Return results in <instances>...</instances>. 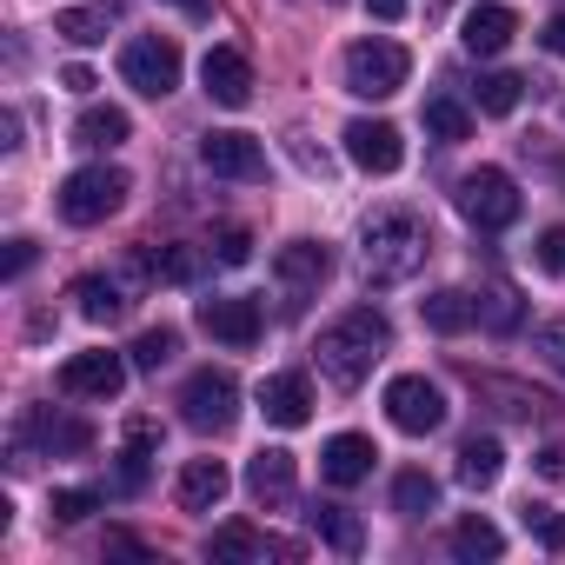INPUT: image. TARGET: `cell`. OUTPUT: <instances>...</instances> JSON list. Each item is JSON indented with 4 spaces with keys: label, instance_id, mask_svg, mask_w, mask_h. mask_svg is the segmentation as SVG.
<instances>
[{
    "label": "cell",
    "instance_id": "f546056e",
    "mask_svg": "<svg viewBox=\"0 0 565 565\" xmlns=\"http://www.w3.org/2000/svg\"><path fill=\"white\" fill-rule=\"evenodd\" d=\"M433 505H439V479L433 472H399L393 479V512L399 519H426Z\"/></svg>",
    "mask_w": 565,
    "mask_h": 565
},
{
    "label": "cell",
    "instance_id": "8992f818",
    "mask_svg": "<svg viewBox=\"0 0 565 565\" xmlns=\"http://www.w3.org/2000/svg\"><path fill=\"white\" fill-rule=\"evenodd\" d=\"M120 81H127L134 94H147V100H167V94L180 87V47H173L167 34L127 41V47H120Z\"/></svg>",
    "mask_w": 565,
    "mask_h": 565
},
{
    "label": "cell",
    "instance_id": "cb8c5ba5",
    "mask_svg": "<svg viewBox=\"0 0 565 565\" xmlns=\"http://www.w3.org/2000/svg\"><path fill=\"white\" fill-rule=\"evenodd\" d=\"M74 300H81V320H94V327H114V320L127 313V300H120V287H114V279H100V273H87V279H74Z\"/></svg>",
    "mask_w": 565,
    "mask_h": 565
},
{
    "label": "cell",
    "instance_id": "7a4b0ae2",
    "mask_svg": "<svg viewBox=\"0 0 565 565\" xmlns=\"http://www.w3.org/2000/svg\"><path fill=\"white\" fill-rule=\"evenodd\" d=\"M426 220L419 213H406V206H386V213H373L366 220V233H360V266H366V279L373 287H399V279H413L419 266H426Z\"/></svg>",
    "mask_w": 565,
    "mask_h": 565
},
{
    "label": "cell",
    "instance_id": "8fae6325",
    "mask_svg": "<svg viewBox=\"0 0 565 565\" xmlns=\"http://www.w3.org/2000/svg\"><path fill=\"white\" fill-rule=\"evenodd\" d=\"M200 87H206L213 107H246V100H253V67H246V54H239V47H206Z\"/></svg>",
    "mask_w": 565,
    "mask_h": 565
},
{
    "label": "cell",
    "instance_id": "3957f363",
    "mask_svg": "<svg viewBox=\"0 0 565 565\" xmlns=\"http://www.w3.org/2000/svg\"><path fill=\"white\" fill-rule=\"evenodd\" d=\"M413 74V54L399 41H353L347 47V94L360 100H393Z\"/></svg>",
    "mask_w": 565,
    "mask_h": 565
},
{
    "label": "cell",
    "instance_id": "9a60e30c",
    "mask_svg": "<svg viewBox=\"0 0 565 565\" xmlns=\"http://www.w3.org/2000/svg\"><path fill=\"white\" fill-rule=\"evenodd\" d=\"M200 333H213L220 347H253L259 340V307L253 300H200Z\"/></svg>",
    "mask_w": 565,
    "mask_h": 565
},
{
    "label": "cell",
    "instance_id": "4fadbf2b",
    "mask_svg": "<svg viewBox=\"0 0 565 565\" xmlns=\"http://www.w3.org/2000/svg\"><path fill=\"white\" fill-rule=\"evenodd\" d=\"M259 413L273 419V426H307L313 419V380L307 373H273L266 386H259Z\"/></svg>",
    "mask_w": 565,
    "mask_h": 565
},
{
    "label": "cell",
    "instance_id": "484cf974",
    "mask_svg": "<svg viewBox=\"0 0 565 565\" xmlns=\"http://www.w3.org/2000/svg\"><path fill=\"white\" fill-rule=\"evenodd\" d=\"M153 446H160L153 419H134V426H127V452H120V492H140V486H147V459H153Z\"/></svg>",
    "mask_w": 565,
    "mask_h": 565
},
{
    "label": "cell",
    "instance_id": "5bb4252c",
    "mask_svg": "<svg viewBox=\"0 0 565 565\" xmlns=\"http://www.w3.org/2000/svg\"><path fill=\"white\" fill-rule=\"evenodd\" d=\"M512 34H519V21H512V8H499V0H486V8H472V14L459 21V47H466V54H479V61L505 54V47H512Z\"/></svg>",
    "mask_w": 565,
    "mask_h": 565
},
{
    "label": "cell",
    "instance_id": "f35d334b",
    "mask_svg": "<svg viewBox=\"0 0 565 565\" xmlns=\"http://www.w3.org/2000/svg\"><path fill=\"white\" fill-rule=\"evenodd\" d=\"M532 259H539V273H565V226H545L539 246H532Z\"/></svg>",
    "mask_w": 565,
    "mask_h": 565
},
{
    "label": "cell",
    "instance_id": "603a6c76",
    "mask_svg": "<svg viewBox=\"0 0 565 565\" xmlns=\"http://www.w3.org/2000/svg\"><path fill=\"white\" fill-rule=\"evenodd\" d=\"M206 552H213V565H239V558H266V552H294V545H273V539H259L253 525H220Z\"/></svg>",
    "mask_w": 565,
    "mask_h": 565
},
{
    "label": "cell",
    "instance_id": "bcb514c9",
    "mask_svg": "<svg viewBox=\"0 0 565 565\" xmlns=\"http://www.w3.org/2000/svg\"><path fill=\"white\" fill-rule=\"evenodd\" d=\"M173 8H186L193 21H206V0H173Z\"/></svg>",
    "mask_w": 565,
    "mask_h": 565
},
{
    "label": "cell",
    "instance_id": "5b68a950",
    "mask_svg": "<svg viewBox=\"0 0 565 565\" xmlns=\"http://www.w3.org/2000/svg\"><path fill=\"white\" fill-rule=\"evenodd\" d=\"M180 419H186L193 433H233V419H239V380L220 373V366L193 373V380L180 386Z\"/></svg>",
    "mask_w": 565,
    "mask_h": 565
},
{
    "label": "cell",
    "instance_id": "d4e9b609",
    "mask_svg": "<svg viewBox=\"0 0 565 565\" xmlns=\"http://www.w3.org/2000/svg\"><path fill=\"white\" fill-rule=\"evenodd\" d=\"M107 28H114V8H67V14H54V34L67 47H100Z\"/></svg>",
    "mask_w": 565,
    "mask_h": 565
},
{
    "label": "cell",
    "instance_id": "7c38bea8",
    "mask_svg": "<svg viewBox=\"0 0 565 565\" xmlns=\"http://www.w3.org/2000/svg\"><path fill=\"white\" fill-rule=\"evenodd\" d=\"M200 160L220 173V180H266V147L253 140V134H206L200 140Z\"/></svg>",
    "mask_w": 565,
    "mask_h": 565
},
{
    "label": "cell",
    "instance_id": "277c9868",
    "mask_svg": "<svg viewBox=\"0 0 565 565\" xmlns=\"http://www.w3.org/2000/svg\"><path fill=\"white\" fill-rule=\"evenodd\" d=\"M127 186H134V180H127L120 167H81V173L61 180V220H67V226H100L107 213H120Z\"/></svg>",
    "mask_w": 565,
    "mask_h": 565
},
{
    "label": "cell",
    "instance_id": "7bdbcfd3",
    "mask_svg": "<svg viewBox=\"0 0 565 565\" xmlns=\"http://www.w3.org/2000/svg\"><path fill=\"white\" fill-rule=\"evenodd\" d=\"M539 41H545V54H558V61H565V14H552V21H545V34H539Z\"/></svg>",
    "mask_w": 565,
    "mask_h": 565
},
{
    "label": "cell",
    "instance_id": "c3c4849f",
    "mask_svg": "<svg viewBox=\"0 0 565 565\" xmlns=\"http://www.w3.org/2000/svg\"><path fill=\"white\" fill-rule=\"evenodd\" d=\"M327 8H340V0H327Z\"/></svg>",
    "mask_w": 565,
    "mask_h": 565
},
{
    "label": "cell",
    "instance_id": "30bf717a",
    "mask_svg": "<svg viewBox=\"0 0 565 565\" xmlns=\"http://www.w3.org/2000/svg\"><path fill=\"white\" fill-rule=\"evenodd\" d=\"M127 386V360L120 353H74L61 366V393L67 399H114Z\"/></svg>",
    "mask_w": 565,
    "mask_h": 565
},
{
    "label": "cell",
    "instance_id": "e0dca14e",
    "mask_svg": "<svg viewBox=\"0 0 565 565\" xmlns=\"http://www.w3.org/2000/svg\"><path fill=\"white\" fill-rule=\"evenodd\" d=\"M373 459H380V452H373L366 433H333L327 452H320V472H327L333 486H360V479L373 472Z\"/></svg>",
    "mask_w": 565,
    "mask_h": 565
},
{
    "label": "cell",
    "instance_id": "7402d4cb",
    "mask_svg": "<svg viewBox=\"0 0 565 565\" xmlns=\"http://www.w3.org/2000/svg\"><path fill=\"white\" fill-rule=\"evenodd\" d=\"M21 439H41L47 452H87V446H94V426H81V419H54V413H34V419L21 426Z\"/></svg>",
    "mask_w": 565,
    "mask_h": 565
},
{
    "label": "cell",
    "instance_id": "ab89813d",
    "mask_svg": "<svg viewBox=\"0 0 565 565\" xmlns=\"http://www.w3.org/2000/svg\"><path fill=\"white\" fill-rule=\"evenodd\" d=\"M213 259H220V266H246V259H253V239H246L239 226H226V233L213 239Z\"/></svg>",
    "mask_w": 565,
    "mask_h": 565
},
{
    "label": "cell",
    "instance_id": "ffe728a7",
    "mask_svg": "<svg viewBox=\"0 0 565 565\" xmlns=\"http://www.w3.org/2000/svg\"><path fill=\"white\" fill-rule=\"evenodd\" d=\"M134 134V120L120 114V107H87L81 120H74V147H87V153H107V147H120Z\"/></svg>",
    "mask_w": 565,
    "mask_h": 565
},
{
    "label": "cell",
    "instance_id": "d6a6232c",
    "mask_svg": "<svg viewBox=\"0 0 565 565\" xmlns=\"http://www.w3.org/2000/svg\"><path fill=\"white\" fill-rule=\"evenodd\" d=\"M173 353H180V333H173V327H147V333L134 340V366H140V373H160Z\"/></svg>",
    "mask_w": 565,
    "mask_h": 565
},
{
    "label": "cell",
    "instance_id": "d6986e66",
    "mask_svg": "<svg viewBox=\"0 0 565 565\" xmlns=\"http://www.w3.org/2000/svg\"><path fill=\"white\" fill-rule=\"evenodd\" d=\"M226 486H233V472L220 466V459H186V472H180V512H213L220 499H226Z\"/></svg>",
    "mask_w": 565,
    "mask_h": 565
},
{
    "label": "cell",
    "instance_id": "836d02e7",
    "mask_svg": "<svg viewBox=\"0 0 565 565\" xmlns=\"http://www.w3.org/2000/svg\"><path fill=\"white\" fill-rule=\"evenodd\" d=\"M525 100V81L519 74H486L479 81V114H512Z\"/></svg>",
    "mask_w": 565,
    "mask_h": 565
},
{
    "label": "cell",
    "instance_id": "4dcf8cb0",
    "mask_svg": "<svg viewBox=\"0 0 565 565\" xmlns=\"http://www.w3.org/2000/svg\"><path fill=\"white\" fill-rule=\"evenodd\" d=\"M140 266H147L153 279H167V287H186V279L200 273V259H193L186 246H153V253H140Z\"/></svg>",
    "mask_w": 565,
    "mask_h": 565
},
{
    "label": "cell",
    "instance_id": "2e32d148",
    "mask_svg": "<svg viewBox=\"0 0 565 565\" xmlns=\"http://www.w3.org/2000/svg\"><path fill=\"white\" fill-rule=\"evenodd\" d=\"M246 492H253L259 505H287V499H294V452H287V446H259V452L246 459Z\"/></svg>",
    "mask_w": 565,
    "mask_h": 565
},
{
    "label": "cell",
    "instance_id": "9c48e42d",
    "mask_svg": "<svg viewBox=\"0 0 565 565\" xmlns=\"http://www.w3.org/2000/svg\"><path fill=\"white\" fill-rule=\"evenodd\" d=\"M340 140H347V160L360 173H399L406 167V140H399L393 120H347Z\"/></svg>",
    "mask_w": 565,
    "mask_h": 565
},
{
    "label": "cell",
    "instance_id": "d590c367",
    "mask_svg": "<svg viewBox=\"0 0 565 565\" xmlns=\"http://www.w3.org/2000/svg\"><path fill=\"white\" fill-rule=\"evenodd\" d=\"M525 532H532L545 552H565V512H558V505H525Z\"/></svg>",
    "mask_w": 565,
    "mask_h": 565
},
{
    "label": "cell",
    "instance_id": "44dd1931",
    "mask_svg": "<svg viewBox=\"0 0 565 565\" xmlns=\"http://www.w3.org/2000/svg\"><path fill=\"white\" fill-rule=\"evenodd\" d=\"M419 320H426L433 333H466V327L479 320V307H472V294L439 287V294H426V300H419Z\"/></svg>",
    "mask_w": 565,
    "mask_h": 565
},
{
    "label": "cell",
    "instance_id": "52a82bcc",
    "mask_svg": "<svg viewBox=\"0 0 565 565\" xmlns=\"http://www.w3.org/2000/svg\"><path fill=\"white\" fill-rule=\"evenodd\" d=\"M452 200H459V213H466L479 233H499V226L519 220V186H512L505 167H479V173H466Z\"/></svg>",
    "mask_w": 565,
    "mask_h": 565
},
{
    "label": "cell",
    "instance_id": "8d00e7d4",
    "mask_svg": "<svg viewBox=\"0 0 565 565\" xmlns=\"http://www.w3.org/2000/svg\"><path fill=\"white\" fill-rule=\"evenodd\" d=\"M532 353H539L552 373H565V320H545V327H532Z\"/></svg>",
    "mask_w": 565,
    "mask_h": 565
},
{
    "label": "cell",
    "instance_id": "1f68e13d",
    "mask_svg": "<svg viewBox=\"0 0 565 565\" xmlns=\"http://www.w3.org/2000/svg\"><path fill=\"white\" fill-rule=\"evenodd\" d=\"M426 134H433V140H466V134H472V114L439 94V100H426Z\"/></svg>",
    "mask_w": 565,
    "mask_h": 565
},
{
    "label": "cell",
    "instance_id": "74e56055",
    "mask_svg": "<svg viewBox=\"0 0 565 565\" xmlns=\"http://www.w3.org/2000/svg\"><path fill=\"white\" fill-rule=\"evenodd\" d=\"M94 505H100V492H87V486H61V492H54V519H61V525L87 519Z\"/></svg>",
    "mask_w": 565,
    "mask_h": 565
},
{
    "label": "cell",
    "instance_id": "ba28073f",
    "mask_svg": "<svg viewBox=\"0 0 565 565\" xmlns=\"http://www.w3.org/2000/svg\"><path fill=\"white\" fill-rule=\"evenodd\" d=\"M386 419H393L399 433L426 439V433H439V426H446V393H439L426 373H399V380L386 386Z\"/></svg>",
    "mask_w": 565,
    "mask_h": 565
},
{
    "label": "cell",
    "instance_id": "e575fe53",
    "mask_svg": "<svg viewBox=\"0 0 565 565\" xmlns=\"http://www.w3.org/2000/svg\"><path fill=\"white\" fill-rule=\"evenodd\" d=\"M472 307H479V320H486L492 333H512V327H519V294H512V287H486Z\"/></svg>",
    "mask_w": 565,
    "mask_h": 565
},
{
    "label": "cell",
    "instance_id": "ac0fdd59",
    "mask_svg": "<svg viewBox=\"0 0 565 565\" xmlns=\"http://www.w3.org/2000/svg\"><path fill=\"white\" fill-rule=\"evenodd\" d=\"M273 266H279V279H287L294 294H313L320 279L333 273V253H327L320 239H294V246H279V253H273Z\"/></svg>",
    "mask_w": 565,
    "mask_h": 565
},
{
    "label": "cell",
    "instance_id": "83f0119b",
    "mask_svg": "<svg viewBox=\"0 0 565 565\" xmlns=\"http://www.w3.org/2000/svg\"><path fill=\"white\" fill-rule=\"evenodd\" d=\"M499 472H505V452H499L492 433L459 446V479H466V486H499Z\"/></svg>",
    "mask_w": 565,
    "mask_h": 565
},
{
    "label": "cell",
    "instance_id": "7dc6e473",
    "mask_svg": "<svg viewBox=\"0 0 565 565\" xmlns=\"http://www.w3.org/2000/svg\"><path fill=\"white\" fill-rule=\"evenodd\" d=\"M558 180H565V160H558Z\"/></svg>",
    "mask_w": 565,
    "mask_h": 565
},
{
    "label": "cell",
    "instance_id": "4316f807",
    "mask_svg": "<svg viewBox=\"0 0 565 565\" xmlns=\"http://www.w3.org/2000/svg\"><path fill=\"white\" fill-rule=\"evenodd\" d=\"M307 519H313V532H320V539H327V545H333L340 558H353V552L366 545V532H360V519H353L347 505H313Z\"/></svg>",
    "mask_w": 565,
    "mask_h": 565
},
{
    "label": "cell",
    "instance_id": "f6af8a7d",
    "mask_svg": "<svg viewBox=\"0 0 565 565\" xmlns=\"http://www.w3.org/2000/svg\"><path fill=\"white\" fill-rule=\"evenodd\" d=\"M539 472H545V479H558V472H565V452H558V446H545V452H539Z\"/></svg>",
    "mask_w": 565,
    "mask_h": 565
},
{
    "label": "cell",
    "instance_id": "6da1fadb",
    "mask_svg": "<svg viewBox=\"0 0 565 565\" xmlns=\"http://www.w3.org/2000/svg\"><path fill=\"white\" fill-rule=\"evenodd\" d=\"M393 347V320L380 313V307H353V313H340L327 333H320V373L340 386V393H353L366 373H373V360Z\"/></svg>",
    "mask_w": 565,
    "mask_h": 565
},
{
    "label": "cell",
    "instance_id": "f1b7e54d",
    "mask_svg": "<svg viewBox=\"0 0 565 565\" xmlns=\"http://www.w3.org/2000/svg\"><path fill=\"white\" fill-rule=\"evenodd\" d=\"M499 552H505V532H499L492 519L472 512V519L452 525V558H499Z\"/></svg>",
    "mask_w": 565,
    "mask_h": 565
},
{
    "label": "cell",
    "instance_id": "ee69618b",
    "mask_svg": "<svg viewBox=\"0 0 565 565\" xmlns=\"http://www.w3.org/2000/svg\"><path fill=\"white\" fill-rule=\"evenodd\" d=\"M366 14H373V21H399V14H406V0H366Z\"/></svg>",
    "mask_w": 565,
    "mask_h": 565
},
{
    "label": "cell",
    "instance_id": "60d3db41",
    "mask_svg": "<svg viewBox=\"0 0 565 565\" xmlns=\"http://www.w3.org/2000/svg\"><path fill=\"white\" fill-rule=\"evenodd\" d=\"M34 266V239H8V279H21Z\"/></svg>",
    "mask_w": 565,
    "mask_h": 565
},
{
    "label": "cell",
    "instance_id": "b9f144b4",
    "mask_svg": "<svg viewBox=\"0 0 565 565\" xmlns=\"http://www.w3.org/2000/svg\"><path fill=\"white\" fill-rule=\"evenodd\" d=\"M61 87H67V94H94L100 81H94V67H67V74H61Z\"/></svg>",
    "mask_w": 565,
    "mask_h": 565
}]
</instances>
